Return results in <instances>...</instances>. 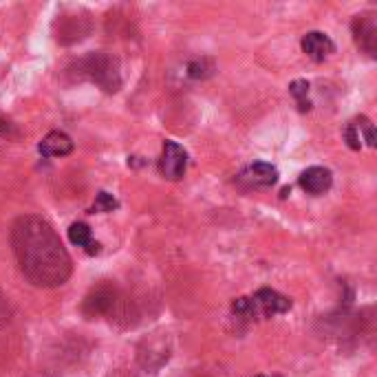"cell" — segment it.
<instances>
[{
    "label": "cell",
    "instance_id": "cell-1",
    "mask_svg": "<svg viewBox=\"0 0 377 377\" xmlns=\"http://www.w3.org/2000/svg\"><path fill=\"white\" fill-rule=\"evenodd\" d=\"M14 254L22 274L35 287L64 285L71 276V256L55 229L40 216H22L11 229Z\"/></svg>",
    "mask_w": 377,
    "mask_h": 377
},
{
    "label": "cell",
    "instance_id": "cell-2",
    "mask_svg": "<svg viewBox=\"0 0 377 377\" xmlns=\"http://www.w3.org/2000/svg\"><path fill=\"white\" fill-rule=\"evenodd\" d=\"M291 302L287 296L278 294L276 289H258L254 296L247 298H236L232 302V311L236 318L240 320H249V322H258V320H270L274 315L287 313L291 309Z\"/></svg>",
    "mask_w": 377,
    "mask_h": 377
},
{
    "label": "cell",
    "instance_id": "cell-3",
    "mask_svg": "<svg viewBox=\"0 0 377 377\" xmlns=\"http://www.w3.org/2000/svg\"><path fill=\"white\" fill-rule=\"evenodd\" d=\"M188 150L177 141H166L159 157V173L168 181H179L188 170Z\"/></svg>",
    "mask_w": 377,
    "mask_h": 377
},
{
    "label": "cell",
    "instance_id": "cell-4",
    "mask_svg": "<svg viewBox=\"0 0 377 377\" xmlns=\"http://www.w3.org/2000/svg\"><path fill=\"white\" fill-rule=\"evenodd\" d=\"M87 71L91 73V80H95L104 91L115 93L119 89V73L117 62L108 55H93L87 60Z\"/></svg>",
    "mask_w": 377,
    "mask_h": 377
},
{
    "label": "cell",
    "instance_id": "cell-5",
    "mask_svg": "<svg viewBox=\"0 0 377 377\" xmlns=\"http://www.w3.org/2000/svg\"><path fill=\"white\" fill-rule=\"evenodd\" d=\"M351 29H353L356 44L362 49V51L369 55H375L377 53V16L373 11L356 16Z\"/></svg>",
    "mask_w": 377,
    "mask_h": 377
},
{
    "label": "cell",
    "instance_id": "cell-6",
    "mask_svg": "<svg viewBox=\"0 0 377 377\" xmlns=\"http://www.w3.org/2000/svg\"><path fill=\"white\" fill-rule=\"evenodd\" d=\"M331 186H333V175L329 168L311 166L300 175V188L307 194H313V197H320V194L329 192Z\"/></svg>",
    "mask_w": 377,
    "mask_h": 377
},
{
    "label": "cell",
    "instance_id": "cell-7",
    "mask_svg": "<svg viewBox=\"0 0 377 377\" xmlns=\"http://www.w3.org/2000/svg\"><path fill=\"white\" fill-rule=\"evenodd\" d=\"M302 51L307 53V58H311L313 62H324L335 53V44L326 33L322 31H309L300 42Z\"/></svg>",
    "mask_w": 377,
    "mask_h": 377
},
{
    "label": "cell",
    "instance_id": "cell-8",
    "mask_svg": "<svg viewBox=\"0 0 377 377\" xmlns=\"http://www.w3.org/2000/svg\"><path fill=\"white\" fill-rule=\"evenodd\" d=\"M278 168L274 164H267V161H256L247 166L245 170L240 173V179L247 181L249 186H256V188H270L278 181Z\"/></svg>",
    "mask_w": 377,
    "mask_h": 377
},
{
    "label": "cell",
    "instance_id": "cell-9",
    "mask_svg": "<svg viewBox=\"0 0 377 377\" xmlns=\"http://www.w3.org/2000/svg\"><path fill=\"white\" fill-rule=\"evenodd\" d=\"M38 152L42 157H67L73 152V139L67 132L53 130L46 137H42V141L38 143Z\"/></svg>",
    "mask_w": 377,
    "mask_h": 377
},
{
    "label": "cell",
    "instance_id": "cell-10",
    "mask_svg": "<svg viewBox=\"0 0 377 377\" xmlns=\"http://www.w3.org/2000/svg\"><path fill=\"white\" fill-rule=\"evenodd\" d=\"M69 240L73 243V245L82 247L89 256H97V254L102 252V245L97 240H93L91 227L87 223H73L69 227Z\"/></svg>",
    "mask_w": 377,
    "mask_h": 377
},
{
    "label": "cell",
    "instance_id": "cell-11",
    "mask_svg": "<svg viewBox=\"0 0 377 377\" xmlns=\"http://www.w3.org/2000/svg\"><path fill=\"white\" fill-rule=\"evenodd\" d=\"M113 302H115V296H113V291L111 289H97L95 294H91L87 298V302H84V311H87L89 315H100L104 311H108L113 307Z\"/></svg>",
    "mask_w": 377,
    "mask_h": 377
},
{
    "label": "cell",
    "instance_id": "cell-12",
    "mask_svg": "<svg viewBox=\"0 0 377 377\" xmlns=\"http://www.w3.org/2000/svg\"><path fill=\"white\" fill-rule=\"evenodd\" d=\"M214 71H216V64H214V60H210V58L190 60L188 67H186L188 78H192V80H208V78L214 76Z\"/></svg>",
    "mask_w": 377,
    "mask_h": 377
},
{
    "label": "cell",
    "instance_id": "cell-13",
    "mask_svg": "<svg viewBox=\"0 0 377 377\" xmlns=\"http://www.w3.org/2000/svg\"><path fill=\"white\" fill-rule=\"evenodd\" d=\"M309 82L307 80H294L289 84V93L294 95V100H296V104H298V111L300 113H309L311 108H313V104H311V100H309Z\"/></svg>",
    "mask_w": 377,
    "mask_h": 377
},
{
    "label": "cell",
    "instance_id": "cell-14",
    "mask_svg": "<svg viewBox=\"0 0 377 377\" xmlns=\"http://www.w3.org/2000/svg\"><path fill=\"white\" fill-rule=\"evenodd\" d=\"M119 208V201L113 197V194H108V192H97V197H95V203L91 205V214H106V212H113Z\"/></svg>",
    "mask_w": 377,
    "mask_h": 377
},
{
    "label": "cell",
    "instance_id": "cell-15",
    "mask_svg": "<svg viewBox=\"0 0 377 377\" xmlns=\"http://www.w3.org/2000/svg\"><path fill=\"white\" fill-rule=\"evenodd\" d=\"M356 121H358V128H360V135H362V143H367V146H371V148H375V126H373V121L369 119V117H364V115H360V117H356Z\"/></svg>",
    "mask_w": 377,
    "mask_h": 377
},
{
    "label": "cell",
    "instance_id": "cell-16",
    "mask_svg": "<svg viewBox=\"0 0 377 377\" xmlns=\"http://www.w3.org/2000/svg\"><path fill=\"white\" fill-rule=\"evenodd\" d=\"M344 139L349 143L351 150H362V135H360V128H358V121H349L347 124V130H344Z\"/></svg>",
    "mask_w": 377,
    "mask_h": 377
}]
</instances>
